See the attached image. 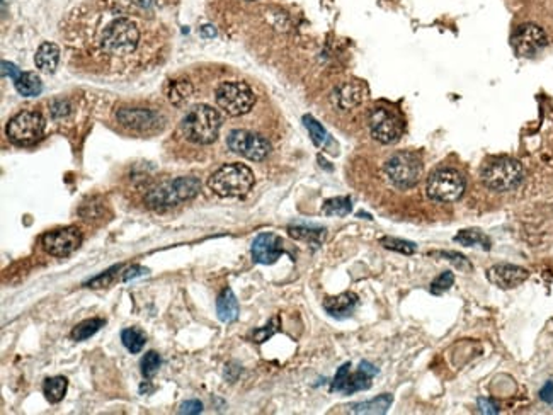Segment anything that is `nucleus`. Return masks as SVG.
<instances>
[{"label":"nucleus","instance_id":"nucleus-44","mask_svg":"<svg viewBox=\"0 0 553 415\" xmlns=\"http://www.w3.org/2000/svg\"><path fill=\"white\" fill-rule=\"evenodd\" d=\"M201 33H203V36H206V38L217 36V29H215L213 26H203Z\"/></svg>","mask_w":553,"mask_h":415},{"label":"nucleus","instance_id":"nucleus-13","mask_svg":"<svg viewBox=\"0 0 553 415\" xmlns=\"http://www.w3.org/2000/svg\"><path fill=\"white\" fill-rule=\"evenodd\" d=\"M43 249L53 257H67L82 244V232L77 227H65L48 232L41 239Z\"/></svg>","mask_w":553,"mask_h":415},{"label":"nucleus","instance_id":"nucleus-16","mask_svg":"<svg viewBox=\"0 0 553 415\" xmlns=\"http://www.w3.org/2000/svg\"><path fill=\"white\" fill-rule=\"evenodd\" d=\"M530 278L526 269L514 264H496L487 271V279L502 290H513Z\"/></svg>","mask_w":553,"mask_h":415},{"label":"nucleus","instance_id":"nucleus-19","mask_svg":"<svg viewBox=\"0 0 553 415\" xmlns=\"http://www.w3.org/2000/svg\"><path fill=\"white\" fill-rule=\"evenodd\" d=\"M358 305V296L354 293H343L336 298H327L324 302L325 312L337 320L348 319Z\"/></svg>","mask_w":553,"mask_h":415},{"label":"nucleus","instance_id":"nucleus-42","mask_svg":"<svg viewBox=\"0 0 553 415\" xmlns=\"http://www.w3.org/2000/svg\"><path fill=\"white\" fill-rule=\"evenodd\" d=\"M540 398L545 402V404L553 405V381H547L545 387L540 390Z\"/></svg>","mask_w":553,"mask_h":415},{"label":"nucleus","instance_id":"nucleus-22","mask_svg":"<svg viewBox=\"0 0 553 415\" xmlns=\"http://www.w3.org/2000/svg\"><path fill=\"white\" fill-rule=\"evenodd\" d=\"M193 97V84L186 79H179V80H172L169 84L167 89V99L169 103L176 108H183V106L188 104V101Z\"/></svg>","mask_w":553,"mask_h":415},{"label":"nucleus","instance_id":"nucleus-10","mask_svg":"<svg viewBox=\"0 0 553 415\" xmlns=\"http://www.w3.org/2000/svg\"><path fill=\"white\" fill-rule=\"evenodd\" d=\"M227 145L235 154L246 157L252 162H261L271 154V143L261 135L247 130H234L227 137Z\"/></svg>","mask_w":553,"mask_h":415},{"label":"nucleus","instance_id":"nucleus-2","mask_svg":"<svg viewBox=\"0 0 553 415\" xmlns=\"http://www.w3.org/2000/svg\"><path fill=\"white\" fill-rule=\"evenodd\" d=\"M220 128H222V118L218 111L206 104L193 106L181 123V131L186 140L196 145L213 143L218 137Z\"/></svg>","mask_w":553,"mask_h":415},{"label":"nucleus","instance_id":"nucleus-5","mask_svg":"<svg viewBox=\"0 0 553 415\" xmlns=\"http://www.w3.org/2000/svg\"><path fill=\"white\" fill-rule=\"evenodd\" d=\"M484 186L487 189L496 191V193H508V191L516 189L523 182L525 171L523 165L514 159H496L489 162L482 169Z\"/></svg>","mask_w":553,"mask_h":415},{"label":"nucleus","instance_id":"nucleus-33","mask_svg":"<svg viewBox=\"0 0 553 415\" xmlns=\"http://www.w3.org/2000/svg\"><path fill=\"white\" fill-rule=\"evenodd\" d=\"M160 364H162V359H160V356L155 353V351H150V353H147L145 356H143L142 359V373L145 378H152V376L155 375V373L159 371Z\"/></svg>","mask_w":553,"mask_h":415},{"label":"nucleus","instance_id":"nucleus-4","mask_svg":"<svg viewBox=\"0 0 553 415\" xmlns=\"http://www.w3.org/2000/svg\"><path fill=\"white\" fill-rule=\"evenodd\" d=\"M201 182L196 177H177L174 181H167L159 184L147 194L145 201L152 210H167L177 206L179 203L189 201L200 193Z\"/></svg>","mask_w":553,"mask_h":415},{"label":"nucleus","instance_id":"nucleus-11","mask_svg":"<svg viewBox=\"0 0 553 415\" xmlns=\"http://www.w3.org/2000/svg\"><path fill=\"white\" fill-rule=\"evenodd\" d=\"M351 364L346 363L344 366L339 368L334 381H332V392L344 393V395H353V393L361 392V390H368L371 387V378L377 375L378 370L368 361H363L360 364V370L351 373Z\"/></svg>","mask_w":553,"mask_h":415},{"label":"nucleus","instance_id":"nucleus-41","mask_svg":"<svg viewBox=\"0 0 553 415\" xmlns=\"http://www.w3.org/2000/svg\"><path fill=\"white\" fill-rule=\"evenodd\" d=\"M21 74H23V72H21L18 67L14 65V63L2 62V75H4V77H9L12 80H16Z\"/></svg>","mask_w":553,"mask_h":415},{"label":"nucleus","instance_id":"nucleus-34","mask_svg":"<svg viewBox=\"0 0 553 415\" xmlns=\"http://www.w3.org/2000/svg\"><path fill=\"white\" fill-rule=\"evenodd\" d=\"M123 269V264H118V266H113L111 269H108L106 273L99 274V276H96L94 279H91V281L87 283L89 288H104V286H109L113 281H115L118 273Z\"/></svg>","mask_w":553,"mask_h":415},{"label":"nucleus","instance_id":"nucleus-29","mask_svg":"<svg viewBox=\"0 0 553 415\" xmlns=\"http://www.w3.org/2000/svg\"><path fill=\"white\" fill-rule=\"evenodd\" d=\"M353 205L349 198H332L327 199L322 206V213L327 217H346V215L351 213Z\"/></svg>","mask_w":553,"mask_h":415},{"label":"nucleus","instance_id":"nucleus-1","mask_svg":"<svg viewBox=\"0 0 553 415\" xmlns=\"http://www.w3.org/2000/svg\"><path fill=\"white\" fill-rule=\"evenodd\" d=\"M140 40V29L133 21L126 18L115 19L104 28L101 35V50L108 57L126 58L137 53Z\"/></svg>","mask_w":553,"mask_h":415},{"label":"nucleus","instance_id":"nucleus-25","mask_svg":"<svg viewBox=\"0 0 553 415\" xmlns=\"http://www.w3.org/2000/svg\"><path fill=\"white\" fill-rule=\"evenodd\" d=\"M455 242L462 244L463 247H480L482 251H491L492 247L491 239L480 230H462L455 235Z\"/></svg>","mask_w":553,"mask_h":415},{"label":"nucleus","instance_id":"nucleus-9","mask_svg":"<svg viewBox=\"0 0 553 415\" xmlns=\"http://www.w3.org/2000/svg\"><path fill=\"white\" fill-rule=\"evenodd\" d=\"M45 133V120L36 111L18 113L7 125V137L19 147H29L40 142Z\"/></svg>","mask_w":553,"mask_h":415},{"label":"nucleus","instance_id":"nucleus-21","mask_svg":"<svg viewBox=\"0 0 553 415\" xmlns=\"http://www.w3.org/2000/svg\"><path fill=\"white\" fill-rule=\"evenodd\" d=\"M239 302L235 298L234 291L230 288H227L222 295L218 296L217 300V313L218 319L225 324H230V322H235L239 319Z\"/></svg>","mask_w":553,"mask_h":415},{"label":"nucleus","instance_id":"nucleus-40","mask_svg":"<svg viewBox=\"0 0 553 415\" xmlns=\"http://www.w3.org/2000/svg\"><path fill=\"white\" fill-rule=\"evenodd\" d=\"M276 322H278V319H274V320H273V324H269V325H268V329H261V330H256V332H254V339H256V342H264V341H268V339L271 337L273 334L276 332V330H278L276 327H273V325L276 324Z\"/></svg>","mask_w":553,"mask_h":415},{"label":"nucleus","instance_id":"nucleus-6","mask_svg":"<svg viewBox=\"0 0 553 415\" xmlns=\"http://www.w3.org/2000/svg\"><path fill=\"white\" fill-rule=\"evenodd\" d=\"M215 99H217L220 109L232 118L251 113L256 104L254 91L246 82H239V80L220 84L215 92Z\"/></svg>","mask_w":553,"mask_h":415},{"label":"nucleus","instance_id":"nucleus-14","mask_svg":"<svg viewBox=\"0 0 553 415\" xmlns=\"http://www.w3.org/2000/svg\"><path fill=\"white\" fill-rule=\"evenodd\" d=\"M548 45V38L545 31L536 24H523L516 29L513 36V46L519 57H535Z\"/></svg>","mask_w":553,"mask_h":415},{"label":"nucleus","instance_id":"nucleus-32","mask_svg":"<svg viewBox=\"0 0 553 415\" xmlns=\"http://www.w3.org/2000/svg\"><path fill=\"white\" fill-rule=\"evenodd\" d=\"M303 123H305L308 133H310V137H312V140H314L315 145L317 147H322L324 143L329 140V135H327V131L324 130V126L320 125V123L317 121L315 118H312V116L303 118Z\"/></svg>","mask_w":553,"mask_h":415},{"label":"nucleus","instance_id":"nucleus-12","mask_svg":"<svg viewBox=\"0 0 553 415\" xmlns=\"http://www.w3.org/2000/svg\"><path fill=\"white\" fill-rule=\"evenodd\" d=\"M402 121L385 108H375L370 113L371 137L383 145H392L402 137Z\"/></svg>","mask_w":553,"mask_h":415},{"label":"nucleus","instance_id":"nucleus-31","mask_svg":"<svg viewBox=\"0 0 553 415\" xmlns=\"http://www.w3.org/2000/svg\"><path fill=\"white\" fill-rule=\"evenodd\" d=\"M380 244H382L385 249H388V251L405 254V256H412V254L417 251V245L414 242H409V240H402V239H395V237H383V239L380 240Z\"/></svg>","mask_w":553,"mask_h":415},{"label":"nucleus","instance_id":"nucleus-27","mask_svg":"<svg viewBox=\"0 0 553 415\" xmlns=\"http://www.w3.org/2000/svg\"><path fill=\"white\" fill-rule=\"evenodd\" d=\"M67 387H69V381L63 376H55V378H48L43 385V393L46 400L50 404H58L63 400L67 393Z\"/></svg>","mask_w":553,"mask_h":415},{"label":"nucleus","instance_id":"nucleus-39","mask_svg":"<svg viewBox=\"0 0 553 415\" xmlns=\"http://www.w3.org/2000/svg\"><path fill=\"white\" fill-rule=\"evenodd\" d=\"M477 404H479V409L482 414H499V407L494 404L492 400H489V398H479Z\"/></svg>","mask_w":553,"mask_h":415},{"label":"nucleus","instance_id":"nucleus-28","mask_svg":"<svg viewBox=\"0 0 553 415\" xmlns=\"http://www.w3.org/2000/svg\"><path fill=\"white\" fill-rule=\"evenodd\" d=\"M121 341H123V346L130 351V353L138 354L143 349V346H145L147 336L140 329L132 327V329H125L123 332H121Z\"/></svg>","mask_w":553,"mask_h":415},{"label":"nucleus","instance_id":"nucleus-24","mask_svg":"<svg viewBox=\"0 0 553 415\" xmlns=\"http://www.w3.org/2000/svg\"><path fill=\"white\" fill-rule=\"evenodd\" d=\"M16 91L23 97H36L43 91V82L38 77L35 72H23L18 79L14 80Z\"/></svg>","mask_w":553,"mask_h":415},{"label":"nucleus","instance_id":"nucleus-37","mask_svg":"<svg viewBox=\"0 0 553 415\" xmlns=\"http://www.w3.org/2000/svg\"><path fill=\"white\" fill-rule=\"evenodd\" d=\"M50 113L55 120H63L72 113V106L67 99H53L50 103Z\"/></svg>","mask_w":553,"mask_h":415},{"label":"nucleus","instance_id":"nucleus-17","mask_svg":"<svg viewBox=\"0 0 553 415\" xmlns=\"http://www.w3.org/2000/svg\"><path fill=\"white\" fill-rule=\"evenodd\" d=\"M283 254V240L274 234H261L252 242V257L259 264H274Z\"/></svg>","mask_w":553,"mask_h":415},{"label":"nucleus","instance_id":"nucleus-23","mask_svg":"<svg viewBox=\"0 0 553 415\" xmlns=\"http://www.w3.org/2000/svg\"><path fill=\"white\" fill-rule=\"evenodd\" d=\"M394 397L388 395H380L370 402H361V404H353L349 405V412L351 414H387L390 409Z\"/></svg>","mask_w":553,"mask_h":415},{"label":"nucleus","instance_id":"nucleus-36","mask_svg":"<svg viewBox=\"0 0 553 415\" xmlns=\"http://www.w3.org/2000/svg\"><path fill=\"white\" fill-rule=\"evenodd\" d=\"M434 256L445 257V259L450 261L451 264H453L457 269L468 271V273H470V271H472V264H470V262H468L467 257H463L462 254H458V252H434Z\"/></svg>","mask_w":553,"mask_h":415},{"label":"nucleus","instance_id":"nucleus-8","mask_svg":"<svg viewBox=\"0 0 553 415\" xmlns=\"http://www.w3.org/2000/svg\"><path fill=\"white\" fill-rule=\"evenodd\" d=\"M465 193V179L455 169H439L428 179V196L438 203H455Z\"/></svg>","mask_w":553,"mask_h":415},{"label":"nucleus","instance_id":"nucleus-30","mask_svg":"<svg viewBox=\"0 0 553 415\" xmlns=\"http://www.w3.org/2000/svg\"><path fill=\"white\" fill-rule=\"evenodd\" d=\"M104 324L106 322L103 319H87V320L80 322L77 327L72 330V339L77 342L86 341V339L94 336V334L101 327H104Z\"/></svg>","mask_w":553,"mask_h":415},{"label":"nucleus","instance_id":"nucleus-20","mask_svg":"<svg viewBox=\"0 0 553 415\" xmlns=\"http://www.w3.org/2000/svg\"><path fill=\"white\" fill-rule=\"evenodd\" d=\"M58 62H60V48L55 43H43L38 48L35 63L41 72L53 74L57 70Z\"/></svg>","mask_w":553,"mask_h":415},{"label":"nucleus","instance_id":"nucleus-26","mask_svg":"<svg viewBox=\"0 0 553 415\" xmlns=\"http://www.w3.org/2000/svg\"><path fill=\"white\" fill-rule=\"evenodd\" d=\"M290 237L297 240H305L308 244L320 245L325 239V228L319 227H307V225H295L288 228Z\"/></svg>","mask_w":553,"mask_h":415},{"label":"nucleus","instance_id":"nucleus-7","mask_svg":"<svg viewBox=\"0 0 553 415\" xmlns=\"http://www.w3.org/2000/svg\"><path fill=\"white\" fill-rule=\"evenodd\" d=\"M385 174L395 188L411 189L421 179L422 164L411 152H399L387 160Z\"/></svg>","mask_w":553,"mask_h":415},{"label":"nucleus","instance_id":"nucleus-18","mask_svg":"<svg viewBox=\"0 0 553 415\" xmlns=\"http://www.w3.org/2000/svg\"><path fill=\"white\" fill-rule=\"evenodd\" d=\"M366 87L360 82H346L343 86H339L332 94V104L336 108L348 111V109L356 108L360 106L366 97Z\"/></svg>","mask_w":553,"mask_h":415},{"label":"nucleus","instance_id":"nucleus-3","mask_svg":"<svg viewBox=\"0 0 553 415\" xmlns=\"http://www.w3.org/2000/svg\"><path fill=\"white\" fill-rule=\"evenodd\" d=\"M254 172L244 164L222 165L210 177L208 186L222 198H242L254 186Z\"/></svg>","mask_w":553,"mask_h":415},{"label":"nucleus","instance_id":"nucleus-43","mask_svg":"<svg viewBox=\"0 0 553 415\" xmlns=\"http://www.w3.org/2000/svg\"><path fill=\"white\" fill-rule=\"evenodd\" d=\"M143 274H147V269L140 268V266H133V268H130L123 274V279H125V281H130V279H133V278H137V276H143Z\"/></svg>","mask_w":553,"mask_h":415},{"label":"nucleus","instance_id":"nucleus-38","mask_svg":"<svg viewBox=\"0 0 553 415\" xmlns=\"http://www.w3.org/2000/svg\"><path fill=\"white\" fill-rule=\"evenodd\" d=\"M203 412V404L198 400H188L181 405L179 414H201Z\"/></svg>","mask_w":553,"mask_h":415},{"label":"nucleus","instance_id":"nucleus-15","mask_svg":"<svg viewBox=\"0 0 553 415\" xmlns=\"http://www.w3.org/2000/svg\"><path fill=\"white\" fill-rule=\"evenodd\" d=\"M116 120L125 128L135 131H152L157 130L162 123V114L152 109L143 108H125L116 113Z\"/></svg>","mask_w":553,"mask_h":415},{"label":"nucleus","instance_id":"nucleus-35","mask_svg":"<svg viewBox=\"0 0 553 415\" xmlns=\"http://www.w3.org/2000/svg\"><path fill=\"white\" fill-rule=\"evenodd\" d=\"M455 283V276L453 273H450V271H445L443 274H439V276L434 279L433 283H431V293L433 295H443L445 291H448L451 286H453Z\"/></svg>","mask_w":553,"mask_h":415}]
</instances>
